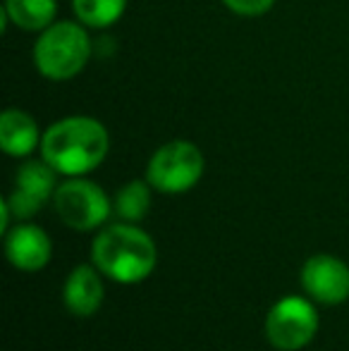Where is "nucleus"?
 <instances>
[{"label": "nucleus", "instance_id": "obj_4", "mask_svg": "<svg viewBox=\"0 0 349 351\" xmlns=\"http://www.w3.org/2000/svg\"><path fill=\"white\" fill-rule=\"evenodd\" d=\"M204 153L186 139H173L158 148L146 165V182L160 194H184L204 177Z\"/></svg>", "mask_w": 349, "mask_h": 351}, {"label": "nucleus", "instance_id": "obj_6", "mask_svg": "<svg viewBox=\"0 0 349 351\" xmlns=\"http://www.w3.org/2000/svg\"><path fill=\"white\" fill-rule=\"evenodd\" d=\"M265 339L280 351H299L318 332V311L311 299L289 294L278 299L265 315Z\"/></svg>", "mask_w": 349, "mask_h": 351}, {"label": "nucleus", "instance_id": "obj_15", "mask_svg": "<svg viewBox=\"0 0 349 351\" xmlns=\"http://www.w3.org/2000/svg\"><path fill=\"white\" fill-rule=\"evenodd\" d=\"M223 5L239 17H261L273 8L275 0H223Z\"/></svg>", "mask_w": 349, "mask_h": 351}, {"label": "nucleus", "instance_id": "obj_12", "mask_svg": "<svg viewBox=\"0 0 349 351\" xmlns=\"http://www.w3.org/2000/svg\"><path fill=\"white\" fill-rule=\"evenodd\" d=\"M8 19L24 32H43L56 22L58 0H5Z\"/></svg>", "mask_w": 349, "mask_h": 351}, {"label": "nucleus", "instance_id": "obj_9", "mask_svg": "<svg viewBox=\"0 0 349 351\" xmlns=\"http://www.w3.org/2000/svg\"><path fill=\"white\" fill-rule=\"evenodd\" d=\"M5 256L10 265L22 273H38L53 258V241L38 225L19 222L5 234Z\"/></svg>", "mask_w": 349, "mask_h": 351}, {"label": "nucleus", "instance_id": "obj_14", "mask_svg": "<svg viewBox=\"0 0 349 351\" xmlns=\"http://www.w3.org/2000/svg\"><path fill=\"white\" fill-rule=\"evenodd\" d=\"M77 19L88 29H108L127 10V0H72Z\"/></svg>", "mask_w": 349, "mask_h": 351}, {"label": "nucleus", "instance_id": "obj_11", "mask_svg": "<svg viewBox=\"0 0 349 351\" xmlns=\"http://www.w3.org/2000/svg\"><path fill=\"white\" fill-rule=\"evenodd\" d=\"M41 130L29 112L10 108L0 115V148L10 158H27L41 148Z\"/></svg>", "mask_w": 349, "mask_h": 351}, {"label": "nucleus", "instance_id": "obj_1", "mask_svg": "<svg viewBox=\"0 0 349 351\" xmlns=\"http://www.w3.org/2000/svg\"><path fill=\"white\" fill-rule=\"evenodd\" d=\"M110 151V136L103 122L88 115H70L53 122L41 139V158L62 177L93 172Z\"/></svg>", "mask_w": 349, "mask_h": 351}, {"label": "nucleus", "instance_id": "obj_8", "mask_svg": "<svg viewBox=\"0 0 349 351\" xmlns=\"http://www.w3.org/2000/svg\"><path fill=\"white\" fill-rule=\"evenodd\" d=\"M302 287L309 299L340 306L349 299V265L337 256L316 254L302 265Z\"/></svg>", "mask_w": 349, "mask_h": 351}, {"label": "nucleus", "instance_id": "obj_10", "mask_svg": "<svg viewBox=\"0 0 349 351\" xmlns=\"http://www.w3.org/2000/svg\"><path fill=\"white\" fill-rule=\"evenodd\" d=\"M103 273L96 265H77L65 280L62 301L65 308L77 318H91L103 304Z\"/></svg>", "mask_w": 349, "mask_h": 351}, {"label": "nucleus", "instance_id": "obj_2", "mask_svg": "<svg viewBox=\"0 0 349 351\" xmlns=\"http://www.w3.org/2000/svg\"><path fill=\"white\" fill-rule=\"evenodd\" d=\"M91 263L117 285H139L156 270L158 249L134 222L103 227L91 244Z\"/></svg>", "mask_w": 349, "mask_h": 351}, {"label": "nucleus", "instance_id": "obj_3", "mask_svg": "<svg viewBox=\"0 0 349 351\" xmlns=\"http://www.w3.org/2000/svg\"><path fill=\"white\" fill-rule=\"evenodd\" d=\"M88 27L82 22H53L38 32L34 43V67L51 82H70L91 60Z\"/></svg>", "mask_w": 349, "mask_h": 351}, {"label": "nucleus", "instance_id": "obj_5", "mask_svg": "<svg viewBox=\"0 0 349 351\" xmlns=\"http://www.w3.org/2000/svg\"><path fill=\"white\" fill-rule=\"evenodd\" d=\"M53 208L70 230L91 232L106 225L115 206L96 182L86 177H67L58 184Z\"/></svg>", "mask_w": 349, "mask_h": 351}, {"label": "nucleus", "instance_id": "obj_7", "mask_svg": "<svg viewBox=\"0 0 349 351\" xmlns=\"http://www.w3.org/2000/svg\"><path fill=\"white\" fill-rule=\"evenodd\" d=\"M58 189V172L46 160H24L14 172V189L8 196V206L17 220H32Z\"/></svg>", "mask_w": 349, "mask_h": 351}, {"label": "nucleus", "instance_id": "obj_13", "mask_svg": "<svg viewBox=\"0 0 349 351\" xmlns=\"http://www.w3.org/2000/svg\"><path fill=\"white\" fill-rule=\"evenodd\" d=\"M151 191L154 186L146 180H132L117 191L115 196V213L125 222H139L151 210Z\"/></svg>", "mask_w": 349, "mask_h": 351}]
</instances>
